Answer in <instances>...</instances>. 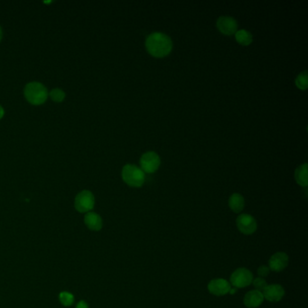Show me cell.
I'll list each match as a JSON object with an SVG mask.
<instances>
[{"mask_svg":"<svg viewBox=\"0 0 308 308\" xmlns=\"http://www.w3.org/2000/svg\"><path fill=\"white\" fill-rule=\"evenodd\" d=\"M253 274L250 269L246 268H239L235 269L233 274L230 275L229 284L235 288H244L247 286H251L253 280Z\"/></svg>","mask_w":308,"mask_h":308,"instance_id":"cell-4","label":"cell"},{"mask_svg":"<svg viewBox=\"0 0 308 308\" xmlns=\"http://www.w3.org/2000/svg\"><path fill=\"white\" fill-rule=\"evenodd\" d=\"M237 291H238L237 288H235V287H233V286H232V288H230V290H229V295H234L235 293H237Z\"/></svg>","mask_w":308,"mask_h":308,"instance_id":"cell-23","label":"cell"},{"mask_svg":"<svg viewBox=\"0 0 308 308\" xmlns=\"http://www.w3.org/2000/svg\"><path fill=\"white\" fill-rule=\"evenodd\" d=\"M295 178L298 185L306 187L308 185L307 164L304 163L295 169Z\"/></svg>","mask_w":308,"mask_h":308,"instance_id":"cell-15","label":"cell"},{"mask_svg":"<svg viewBox=\"0 0 308 308\" xmlns=\"http://www.w3.org/2000/svg\"><path fill=\"white\" fill-rule=\"evenodd\" d=\"M4 114H5L4 109H3V107H2V106L0 105V119L3 118V116H4Z\"/></svg>","mask_w":308,"mask_h":308,"instance_id":"cell-24","label":"cell"},{"mask_svg":"<svg viewBox=\"0 0 308 308\" xmlns=\"http://www.w3.org/2000/svg\"><path fill=\"white\" fill-rule=\"evenodd\" d=\"M145 47L153 56L164 57L171 52L173 42L168 35L161 32H155L146 37Z\"/></svg>","mask_w":308,"mask_h":308,"instance_id":"cell-1","label":"cell"},{"mask_svg":"<svg viewBox=\"0 0 308 308\" xmlns=\"http://www.w3.org/2000/svg\"><path fill=\"white\" fill-rule=\"evenodd\" d=\"M235 38L237 40L239 44L242 45H249L253 41V36L251 32L245 30V29H240L235 33Z\"/></svg>","mask_w":308,"mask_h":308,"instance_id":"cell-16","label":"cell"},{"mask_svg":"<svg viewBox=\"0 0 308 308\" xmlns=\"http://www.w3.org/2000/svg\"><path fill=\"white\" fill-rule=\"evenodd\" d=\"M270 271L271 270L269 269V266H265V265H261L257 269V273L259 275V277H263V278L268 277L270 273Z\"/></svg>","mask_w":308,"mask_h":308,"instance_id":"cell-21","label":"cell"},{"mask_svg":"<svg viewBox=\"0 0 308 308\" xmlns=\"http://www.w3.org/2000/svg\"><path fill=\"white\" fill-rule=\"evenodd\" d=\"M2 36H3V32H2V28L0 27V41L2 39Z\"/></svg>","mask_w":308,"mask_h":308,"instance_id":"cell-25","label":"cell"},{"mask_svg":"<svg viewBox=\"0 0 308 308\" xmlns=\"http://www.w3.org/2000/svg\"><path fill=\"white\" fill-rule=\"evenodd\" d=\"M122 178L126 184L133 187H140L145 182V174L135 165L128 164L122 169Z\"/></svg>","mask_w":308,"mask_h":308,"instance_id":"cell-3","label":"cell"},{"mask_svg":"<svg viewBox=\"0 0 308 308\" xmlns=\"http://www.w3.org/2000/svg\"><path fill=\"white\" fill-rule=\"evenodd\" d=\"M59 301L63 306L69 307L74 303V295L68 291H62L59 294Z\"/></svg>","mask_w":308,"mask_h":308,"instance_id":"cell-17","label":"cell"},{"mask_svg":"<svg viewBox=\"0 0 308 308\" xmlns=\"http://www.w3.org/2000/svg\"><path fill=\"white\" fill-rule=\"evenodd\" d=\"M25 97L33 105H41L45 102L48 97L47 89L44 84L37 82H32L25 87Z\"/></svg>","mask_w":308,"mask_h":308,"instance_id":"cell-2","label":"cell"},{"mask_svg":"<svg viewBox=\"0 0 308 308\" xmlns=\"http://www.w3.org/2000/svg\"><path fill=\"white\" fill-rule=\"evenodd\" d=\"M236 225L239 230L244 235L255 234L258 229V223L253 216L248 213H242L237 217Z\"/></svg>","mask_w":308,"mask_h":308,"instance_id":"cell-6","label":"cell"},{"mask_svg":"<svg viewBox=\"0 0 308 308\" xmlns=\"http://www.w3.org/2000/svg\"><path fill=\"white\" fill-rule=\"evenodd\" d=\"M161 164V159L159 155L154 151H148L142 155L140 158V166L143 172L154 173L159 169Z\"/></svg>","mask_w":308,"mask_h":308,"instance_id":"cell-7","label":"cell"},{"mask_svg":"<svg viewBox=\"0 0 308 308\" xmlns=\"http://www.w3.org/2000/svg\"><path fill=\"white\" fill-rule=\"evenodd\" d=\"M289 263V257L285 252H277L270 257L269 268L274 272H281Z\"/></svg>","mask_w":308,"mask_h":308,"instance_id":"cell-9","label":"cell"},{"mask_svg":"<svg viewBox=\"0 0 308 308\" xmlns=\"http://www.w3.org/2000/svg\"><path fill=\"white\" fill-rule=\"evenodd\" d=\"M50 97L54 102H62L65 98V93L61 89H53L50 93Z\"/></svg>","mask_w":308,"mask_h":308,"instance_id":"cell-19","label":"cell"},{"mask_svg":"<svg viewBox=\"0 0 308 308\" xmlns=\"http://www.w3.org/2000/svg\"><path fill=\"white\" fill-rule=\"evenodd\" d=\"M207 288L211 295L215 296H223L229 294L232 285L224 278H214L209 282Z\"/></svg>","mask_w":308,"mask_h":308,"instance_id":"cell-8","label":"cell"},{"mask_svg":"<svg viewBox=\"0 0 308 308\" xmlns=\"http://www.w3.org/2000/svg\"><path fill=\"white\" fill-rule=\"evenodd\" d=\"M217 27L224 35H233L237 31L238 23L232 17L222 16L217 20Z\"/></svg>","mask_w":308,"mask_h":308,"instance_id":"cell-11","label":"cell"},{"mask_svg":"<svg viewBox=\"0 0 308 308\" xmlns=\"http://www.w3.org/2000/svg\"><path fill=\"white\" fill-rule=\"evenodd\" d=\"M251 284L254 286L255 290L260 291V292H262V291L264 290L265 287L269 285V284L267 283V281H266L265 278L260 277L253 278V280H252V283H251Z\"/></svg>","mask_w":308,"mask_h":308,"instance_id":"cell-20","label":"cell"},{"mask_svg":"<svg viewBox=\"0 0 308 308\" xmlns=\"http://www.w3.org/2000/svg\"><path fill=\"white\" fill-rule=\"evenodd\" d=\"M75 308H89V304L84 300H82V301H80L78 304H76Z\"/></svg>","mask_w":308,"mask_h":308,"instance_id":"cell-22","label":"cell"},{"mask_svg":"<svg viewBox=\"0 0 308 308\" xmlns=\"http://www.w3.org/2000/svg\"><path fill=\"white\" fill-rule=\"evenodd\" d=\"M264 296L262 292L258 290H251L244 295L243 304L247 308H258L264 302Z\"/></svg>","mask_w":308,"mask_h":308,"instance_id":"cell-12","label":"cell"},{"mask_svg":"<svg viewBox=\"0 0 308 308\" xmlns=\"http://www.w3.org/2000/svg\"><path fill=\"white\" fill-rule=\"evenodd\" d=\"M262 294L265 300L272 303H277L281 301L282 298L285 296V289L279 284H270L265 287L264 290L262 291Z\"/></svg>","mask_w":308,"mask_h":308,"instance_id":"cell-10","label":"cell"},{"mask_svg":"<svg viewBox=\"0 0 308 308\" xmlns=\"http://www.w3.org/2000/svg\"><path fill=\"white\" fill-rule=\"evenodd\" d=\"M295 85L301 90H306L308 86L307 71L304 70L295 78Z\"/></svg>","mask_w":308,"mask_h":308,"instance_id":"cell-18","label":"cell"},{"mask_svg":"<svg viewBox=\"0 0 308 308\" xmlns=\"http://www.w3.org/2000/svg\"><path fill=\"white\" fill-rule=\"evenodd\" d=\"M229 206L235 213H240L245 207V200L242 194L235 193L230 195L229 199Z\"/></svg>","mask_w":308,"mask_h":308,"instance_id":"cell-14","label":"cell"},{"mask_svg":"<svg viewBox=\"0 0 308 308\" xmlns=\"http://www.w3.org/2000/svg\"><path fill=\"white\" fill-rule=\"evenodd\" d=\"M84 223L89 229L93 232H99L103 227V220H102V217L93 211H90L85 214Z\"/></svg>","mask_w":308,"mask_h":308,"instance_id":"cell-13","label":"cell"},{"mask_svg":"<svg viewBox=\"0 0 308 308\" xmlns=\"http://www.w3.org/2000/svg\"><path fill=\"white\" fill-rule=\"evenodd\" d=\"M95 205V197L89 190H84L76 195L74 207L81 213H87L93 210Z\"/></svg>","mask_w":308,"mask_h":308,"instance_id":"cell-5","label":"cell"}]
</instances>
